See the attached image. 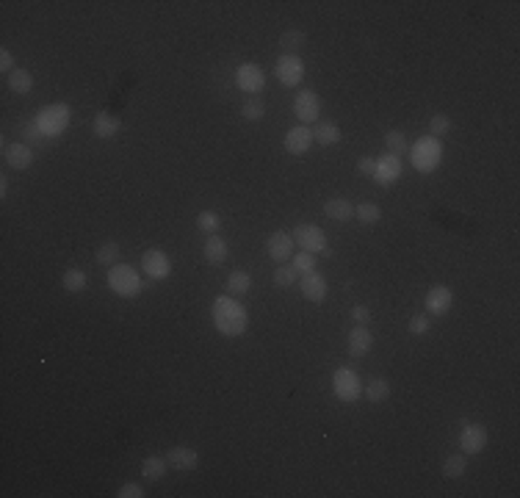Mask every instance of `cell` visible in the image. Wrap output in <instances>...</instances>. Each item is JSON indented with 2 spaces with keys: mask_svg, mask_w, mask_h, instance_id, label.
Listing matches in <instances>:
<instances>
[{
  "mask_svg": "<svg viewBox=\"0 0 520 498\" xmlns=\"http://www.w3.org/2000/svg\"><path fill=\"white\" fill-rule=\"evenodd\" d=\"M211 318H214L216 332H221L224 338H238V335H244L247 327H249L247 308H244L235 296H230V294L214 299V305H211Z\"/></svg>",
  "mask_w": 520,
  "mask_h": 498,
  "instance_id": "obj_1",
  "label": "cell"
},
{
  "mask_svg": "<svg viewBox=\"0 0 520 498\" xmlns=\"http://www.w3.org/2000/svg\"><path fill=\"white\" fill-rule=\"evenodd\" d=\"M410 161L415 166V172L421 175H432L434 169L443 161V141L434 136H424L415 141V147H410Z\"/></svg>",
  "mask_w": 520,
  "mask_h": 498,
  "instance_id": "obj_2",
  "label": "cell"
},
{
  "mask_svg": "<svg viewBox=\"0 0 520 498\" xmlns=\"http://www.w3.org/2000/svg\"><path fill=\"white\" fill-rule=\"evenodd\" d=\"M294 244L302 249V252H310V255H332L330 244H327V232L318 225H310V222H299L291 232Z\"/></svg>",
  "mask_w": 520,
  "mask_h": 498,
  "instance_id": "obj_3",
  "label": "cell"
},
{
  "mask_svg": "<svg viewBox=\"0 0 520 498\" xmlns=\"http://www.w3.org/2000/svg\"><path fill=\"white\" fill-rule=\"evenodd\" d=\"M108 288L122 299H136L141 294V274L128 263H117L108 272Z\"/></svg>",
  "mask_w": 520,
  "mask_h": 498,
  "instance_id": "obj_4",
  "label": "cell"
},
{
  "mask_svg": "<svg viewBox=\"0 0 520 498\" xmlns=\"http://www.w3.org/2000/svg\"><path fill=\"white\" fill-rule=\"evenodd\" d=\"M70 117H72V111H70L67 103H53V105H44L42 111L37 114V125H39V131L47 138L61 136L67 131V125H70Z\"/></svg>",
  "mask_w": 520,
  "mask_h": 498,
  "instance_id": "obj_5",
  "label": "cell"
},
{
  "mask_svg": "<svg viewBox=\"0 0 520 498\" xmlns=\"http://www.w3.org/2000/svg\"><path fill=\"white\" fill-rule=\"evenodd\" d=\"M332 391H335V396H338L341 402L354 405V402L363 396V379H360V374H357L354 368L341 365V368L332 374Z\"/></svg>",
  "mask_w": 520,
  "mask_h": 498,
  "instance_id": "obj_6",
  "label": "cell"
},
{
  "mask_svg": "<svg viewBox=\"0 0 520 498\" xmlns=\"http://www.w3.org/2000/svg\"><path fill=\"white\" fill-rule=\"evenodd\" d=\"M462 429H460V452L465 454V457H471V454H481L484 449H487V426L484 424H476V421H462L460 424Z\"/></svg>",
  "mask_w": 520,
  "mask_h": 498,
  "instance_id": "obj_7",
  "label": "cell"
},
{
  "mask_svg": "<svg viewBox=\"0 0 520 498\" xmlns=\"http://www.w3.org/2000/svg\"><path fill=\"white\" fill-rule=\"evenodd\" d=\"M274 75H277V81H280L282 86L294 89V86H299V84H302L304 61L299 58V55H280V58H277V64H274Z\"/></svg>",
  "mask_w": 520,
  "mask_h": 498,
  "instance_id": "obj_8",
  "label": "cell"
},
{
  "mask_svg": "<svg viewBox=\"0 0 520 498\" xmlns=\"http://www.w3.org/2000/svg\"><path fill=\"white\" fill-rule=\"evenodd\" d=\"M141 272L150 280H167L172 274V258L164 249H147L141 255Z\"/></svg>",
  "mask_w": 520,
  "mask_h": 498,
  "instance_id": "obj_9",
  "label": "cell"
},
{
  "mask_svg": "<svg viewBox=\"0 0 520 498\" xmlns=\"http://www.w3.org/2000/svg\"><path fill=\"white\" fill-rule=\"evenodd\" d=\"M294 117L302 122V125H310V122H318L321 117V100L313 89H302L294 100Z\"/></svg>",
  "mask_w": 520,
  "mask_h": 498,
  "instance_id": "obj_10",
  "label": "cell"
},
{
  "mask_svg": "<svg viewBox=\"0 0 520 498\" xmlns=\"http://www.w3.org/2000/svg\"><path fill=\"white\" fill-rule=\"evenodd\" d=\"M235 84H238V89L244 94H260L263 86H266V72L260 70L258 64L247 61V64H241L235 70Z\"/></svg>",
  "mask_w": 520,
  "mask_h": 498,
  "instance_id": "obj_11",
  "label": "cell"
},
{
  "mask_svg": "<svg viewBox=\"0 0 520 498\" xmlns=\"http://www.w3.org/2000/svg\"><path fill=\"white\" fill-rule=\"evenodd\" d=\"M371 178H374L377 185H382V188L393 185V183L401 178V158L385 152L382 158H377V166H374V175Z\"/></svg>",
  "mask_w": 520,
  "mask_h": 498,
  "instance_id": "obj_12",
  "label": "cell"
},
{
  "mask_svg": "<svg viewBox=\"0 0 520 498\" xmlns=\"http://www.w3.org/2000/svg\"><path fill=\"white\" fill-rule=\"evenodd\" d=\"M294 238H291V232H282V230H274L268 238H266V252H268V258L271 261H277V263H285L288 258H294Z\"/></svg>",
  "mask_w": 520,
  "mask_h": 498,
  "instance_id": "obj_13",
  "label": "cell"
},
{
  "mask_svg": "<svg viewBox=\"0 0 520 498\" xmlns=\"http://www.w3.org/2000/svg\"><path fill=\"white\" fill-rule=\"evenodd\" d=\"M424 305H427V313H429V316L440 318L451 310V305H454V294H451V288H448V285H434V288H429V294H427Z\"/></svg>",
  "mask_w": 520,
  "mask_h": 498,
  "instance_id": "obj_14",
  "label": "cell"
},
{
  "mask_svg": "<svg viewBox=\"0 0 520 498\" xmlns=\"http://www.w3.org/2000/svg\"><path fill=\"white\" fill-rule=\"evenodd\" d=\"M3 158H6V164L11 169L22 172V169H28L34 164V147H28L25 141H11V144L3 147Z\"/></svg>",
  "mask_w": 520,
  "mask_h": 498,
  "instance_id": "obj_15",
  "label": "cell"
},
{
  "mask_svg": "<svg viewBox=\"0 0 520 498\" xmlns=\"http://www.w3.org/2000/svg\"><path fill=\"white\" fill-rule=\"evenodd\" d=\"M374 349V335H371V329L368 327H354L351 332H349V341H346V352L349 358H354V360H360V358H365L368 352Z\"/></svg>",
  "mask_w": 520,
  "mask_h": 498,
  "instance_id": "obj_16",
  "label": "cell"
},
{
  "mask_svg": "<svg viewBox=\"0 0 520 498\" xmlns=\"http://www.w3.org/2000/svg\"><path fill=\"white\" fill-rule=\"evenodd\" d=\"M167 462H169V468H172V471L188 473V471H194V468H197L200 454H197V449H191V446H172V449L167 452Z\"/></svg>",
  "mask_w": 520,
  "mask_h": 498,
  "instance_id": "obj_17",
  "label": "cell"
},
{
  "mask_svg": "<svg viewBox=\"0 0 520 498\" xmlns=\"http://www.w3.org/2000/svg\"><path fill=\"white\" fill-rule=\"evenodd\" d=\"M282 144H285V150L291 152V155H304L316 141H313V128H307V125H297V128H291L288 133H285V138H282Z\"/></svg>",
  "mask_w": 520,
  "mask_h": 498,
  "instance_id": "obj_18",
  "label": "cell"
},
{
  "mask_svg": "<svg viewBox=\"0 0 520 498\" xmlns=\"http://www.w3.org/2000/svg\"><path fill=\"white\" fill-rule=\"evenodd\" d=\"M327 294H330V285H327V280H324L321 274L318 272L302 274V296L307 302L318 305V302L327 299Z\"/></svg>",
  "mask_w": 520,
  "mask_h": 498,
  "instance_id": "obj_19",
  "label": "cell"
},
{
  "mask_svg": "<svg viewBox=\"0 0 520 498\" xmlns=\"http://www.w3.org/2000/svg\"><path fill=\"white\" fill-rule=\"evenodd\" d=\"M94 136L97 138H114L119 131H122V119L108 114V111H97L94 114V125H91Z\"/></svg>",
  "mask_w": 520,
  "mask_h": 498,
  "instance_id": "obj_20",
  "label": "cell"
},
{
  "mask_svg": "<svg viewBox=\"0 0 520 498\" xmlns=\"http://www.w3.org/2000/svg\"><path fill=\"white\" fill-rule=\"evenodd\" d=\"M313 141L321 144V147H335L341 141V128L330 119H318L316 128H313Z\"/></svg>",
  "mask_w": 520,
  "mask_h": 498,
  "instance_id": "obj_21",
  "label": "cell"
},
{
  "mask_svg": "<svg viewBox=\"0 0 520 498\" xmlns=\"http://www.w3.org/2000/svg\"><path fill=\"white\" fill-rule=\"evenodd\" d=\"M363 393H365V399H368L371 405H382V402H388L390 393H393L390 379L388 376H371V382L363 388Z\"/></svg>",
  "mask_w": 520,
  "mask_h": 498,
  "instance_id": "obj_22",
  "label": "cell"
},
{
  "mask_svg": "<svg viewBox=\"0 0 520 498\" xmlns=\"http://www.w3.org/2000/svg\"><path fill=\"white\" fill-rule=\"evenodd\" d=\"M202 255H205V261H208L211 266H221V263L227 261V255H230L227 241H224L221 235H208V241H205V247H202Z\"/></svg>",
  "mask_w": 520,
  "mask_h": 498,
  "instance_id": "obj_23",
  "label": "cell"
},
{
  "mask_svg": "<svg viewBox=\"0 0 520 498\" xmlns=\"http://www.w3.org/2000/svg\"><path fill=\"white\" fill-rule=\"evenodd\" d=\"M324 214H327V219H332V222H349V219L354 216V205H351L349 199H344V197H332V199H327Z\"/></svg>",
  "mask_w": 520,
  "mask_h": 498,
  "instance_id": "obj_24",
  "label": "cell"
},
{
  "mask_svg": "<svg viewBox=\"0 0 520 498\" xmlns=\"http://www.w3.org/2000/svg\"><path fill=\"white\" fill-rule=\"evenodd\" d=\"M224 288H227V294L230 296H244V294H249V288H252V274L244 272V269H235V272L227 277V282H224Z\"/></svg>",
  "mask_w": 520,
  "mask_h": 498,
  "instance_id": "obj_25",
  "label": "cell"
},
{
  "mask_svg": "<svg viewBox=\"0 0 520 498\" xmlns=\"http://www.w3.org/2000/svg\"><path fill=\"white\" fill-rule=\"evenodd\" d=\"M167 468H169L167 457H147V459H141V476L147 482H161L167 476Z\"/></svg>",
  "mask_w": 520,
  "mask_h": 498,
  "instance_id": "obj_26",
  "label": "cell"
},
{
  "mask_svg": "<svg viewBox=\"0 0 520 498\" xmlns=\"http://www.w3.org/2000/svg\"><path fill=\"white\" fill-rule=\"evenodd\" d=\"M304 42H307V34H304V31H299V28H288V31H282V37H280V50H282V55H297L304 47Z\"/></svg>",
  "mask_w": 520,
  "mask_h": 498,
  "instance_id": "obj_27",
  "label": "cell"
},
{
  "mask_svg": "<svg viewBox=\"0 0 520 498\" xmlns=\"http://www.w3.org/2000/svg\"><path fill=\"white\" fill-rule=\"evenodd\" d=\"M465 468H468V462H465V454L462 452L448 454L443 459V476L446 479H462L465 476Z\"/></svg>",
  "mask_w": 520,
  "mask_h": 498,
  "instance_id": "obj_28",
  "label": "cell"
},
{
  "mask_svg": "<svg viewBox=\"0 0 520 498\" xmlns=\"http://www.w3.org/2000/svg\"><path fill=\"white\" fill-rule=\"evenodd\" d=\"M354 216H357L363 225H377V222L382 219V208H379L377 202H371V199H363V202L354 205Z\"/></svg>",
  "mask_w": 520,
  "mask_h": 498,
  "instance_id": "obj_29",
  "label": "cell"
},
{
  "mask_svg": "<svg viewBox=\"0 0 520 498\" xmlns=\"http://www.w3.org/2000/svg\"><path fill=\"white\" fill-rule=\"evenodd\" d=\"M241 117H244L247 122H258V119L266 117V103H263V97H260V94H249V97L244 100V105H241Z\"/></svg>",
  "mask_w": 520,
  "mask_h": 498,
  "instance_id": "obj_30",
  "label": "cell"
},
{
  "mask_svg": "<svg viewBox=\"0 0 520 498\" xmlns=\"http://www.w3.org/2000/svg\"><path fill=\"white\" fill-rule=\"evenodd\" d=\"M119 244L117 241H105V244H100L97 247V252H94V261H97V266H117V261H119Z\"/></svg>",
  "mask_w": 520,
  "mask_h": 498,
  "instance_id": "obj_31",
  "label": "cell"
},
{
  "mask_svg": "<svg viewBox=\"0 0 520 498\" xmlns=\"http://www.w3.org/2000/svg\"><path fill=\"white\" fill-rule=\"evenodd\" d=\"M89 282V277L84 269H67L64 272V277H61V288L67 291V294H78V291H84Z\"/></svg>",
  "mask_w": 520,
  "mask_h": 498,
  "instance_id": "obj_32",
  "label": "cell"
},
{
  "mask_svg": "<svg viewBox=\"0 0 520 498\" xmlns=\"http://www.w3.org/2000/svg\"><path fill=\"white\" fill-rule=\"evenodd\" d=\"M8 89L14 91V94H28V91L34 89V75L28 72V70H14L11 75H8Z\"/></svg>",
  "mask_w": 520,
  "mask_h": 498,
  "instance_id": "obj_33",
  "label": "cell"
},
{
  "mask_svg": "<svg viewBox=\"0 0 520 498\" xmlns=\"http://www.w3.org/2000/svg\"><path fill=\"white\" fill-rule=\"evenodd\" d=\"M385 150H388L390 155H404V152H410V141H407V136L401 133V131H388L385 133Z\"/></svg>",
  "mask_w": 520,
  "mask_h": 498,
  "instance_id": "obj_34",
  "label": "cell"
},
{
  "mask_svg": "<svg viewBox=\"0 0 520 498\" xmlns=\"http://www.w3.org/2000/svg\"><path fill=\"white\" fill-rule=\"evenodd\" d=\"M219 227H221V216L216 211H202L197 216V230H202L205 235H219Z\"/></svg>",
  "mask_w": 520,
  "mask_h": 498,
  "instance_id": "obj_35",
  "label": "cell"
},
{
  "mask_svg": "<svg viewBox=\"0 0 520 498\" xmlns=\"http://www.w3.org/2000/svg\"><path fill=\"white\" fill-rule=\"evenodd\" d=\"M297 269L294 266H288V263H280L277 269H274V274H271V280H274V285L277 288H291L294 282H297Z\"/></svg>",
  "mask_w": 520,
  "mask_h": 498,
  "instance_id": "obj_36",
  "label": "cell"
},
{
  "mask_svg": "<svg viewBox=\"0 0 520 498\" xmlns=\"http://www.w3.org/2000/svg\"><path fill=\"white\" fill-rule=\"evenodd\" d=\"M451 133V119L446 117V114H434L432 119H429V136L434 138H443Z\"/></svg>",
  "mask_w": 520,
  "mask_h": 498,
  "instance_id": "obj_37",
  "label": "cell"
},
{
  "mask_svg": "<svg viewBox=\"0 0 520 498\" xmlns=\"http://www.w3.org/2000/svg\"><path fill=\"white\" fill-rule=\"evenodd\" d=\"M291 266L297 269V274H310L316 272V255H310V252H297L294 255V261H291Z\"/></svg>",
  "mask_w": 520,
  "mask_h": 498,
  "instance_id": "obj_38",
  "label": "cell"
},
{
  "mask_svg": "<svg viewBox=\"0 0 520 498\" xmlns=\"http://www.w3.org/2000/svg\"><path fill=\"white\" fill-rule=\"evenodd\" d=\"M20 136L25 138V144H28V147H37V144H39L42 138H47V136H44V133H42V131H39V125H37V119H31V122H25V125L20 128Z\"/></svg>",
  "mask_w": 520,
  "mask_h": 498,
  "instance_id": "obj_39",
  "label": "cell"
},
{
  "mask_svg": "<svg viewBox=\"0 0 520 498\" xmlns=\"http://www.w3.org/2000/svg\"><path fill=\"white\" fill-rule=\"evenodd\" d=\"M407 329H410V335H427L429 332V316H412L410 318V324H407Z\"/></svg>",
  "mask_w": 520,
  "mask_h": 498,
  "instance_id": "obj_40",
  "label": "cell"
},
{
  "mask_svg": "<svg viewBox=\"0 0 520 498\" xmlns=\"http://www.w3.org/2000/svg\"><path fill=\"white\" fill-rule=\"evenodd\" d=\"M349 316L354 318V324H360V327H365V324H371V308L368 305H354L351 310H349Z\"/></svg>",
  "mask_w": 520,
  "mask_h": 498,
  "instance_id": "obj_41",
  "label": "cell"
},
{
  "mask_svg": "<svg viewBox=\"0 0 520 498\" xmlns=\"http://www.w3.org/2000/svg\"><path fill=\"white\" fill-rule=\"evenodd\" d=\"M374 166H377V158H371V155H363V158H357V172H360V175L371 178V175H374Z\"/></svg>",
  "mask_w": 520,
  "mask_h": 498,
  "instance_id": "obj_42",
  "label": "cell"
},
{
  "mask_svg": "<svg viewBox=\"0 0 520 498\" xmlns=\"http://www.w3.org/2000/svg\"><path fill=\"white\" fill-rule=\"evenodd\" d=\"M119 498H141L144 496V490H141V485H136V482H128V485H122L119 487V493H117Z\"/></svg>",
  "mask_w": 520,
  "mask_h": 498,
  "instance_id": "obj_43",
  "label": "cell"
},
{
  "mask_svg": "<svg viewBox=\"0 0 520 498\" xmlns=\"http://www.w3.org/2000/svg\"><path fill=\"white\" fill-rule=\"evenodd\" d=\"M0 70H3L6 75H11V72L17 70V67H14V55H11V50H6V47L0 50Z\"/></svg>",
  "mask_w": 520,
  "mask_h": 498,
  "instance_id": "obj_44",
  "label": "cell"
},
{
  "mask_svg": "<svg viewBox=\"0 0 520 498\" xmlns=\"http://www.w3.org/2000/svg\"><path fill=\"white\" fill-rule=\"evenodd\" d=\"M6 194H8V178L3 175V178H0V197H6Z\"/></svg>",
  "mask_w": 520,
  "mask_h": 498,
  "instance_id": "obj_45",
  "label": "cell"
}]
</instances>
